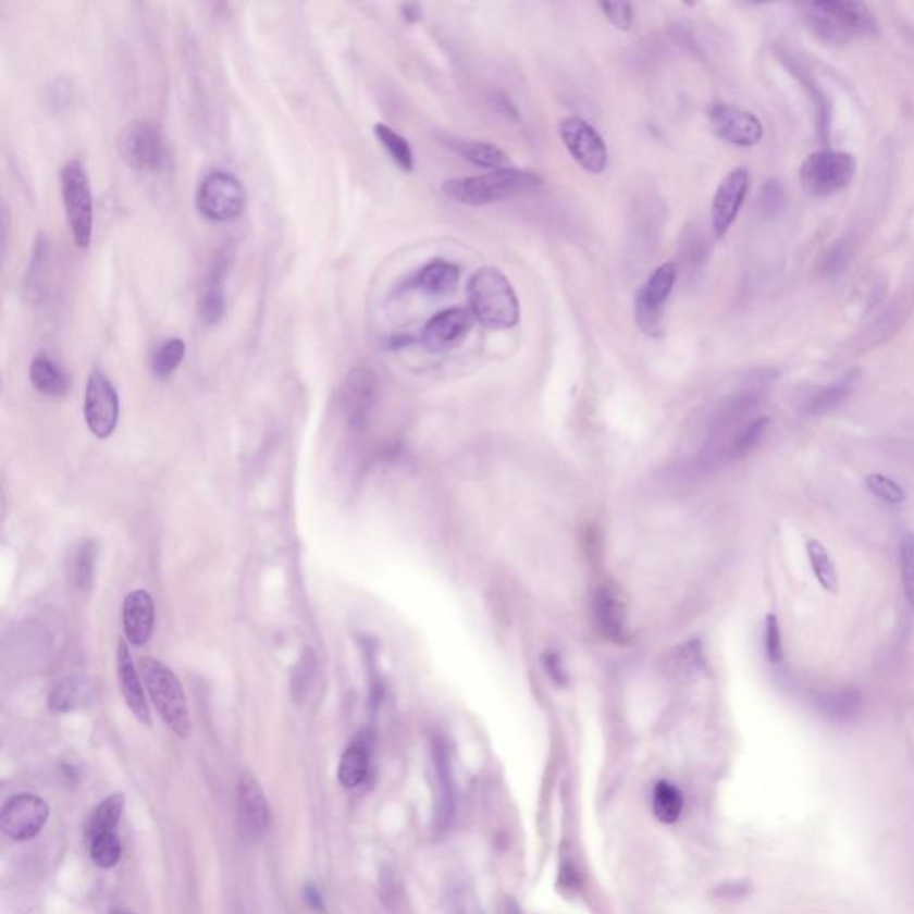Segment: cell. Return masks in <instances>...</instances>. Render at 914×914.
<instances>
[{"instance_id":"ffe728a7","label":"cell","mask_w":914,"mask_h":914,"mask_svg":"<svg viewBox=\"0 0 914 914\" xmlns=\"http://www.w3.org/2000/svg\"><path fill=\"white\" fill-rule=\"evenodd\" d=\"M116 674H119L120 690L125 704L133 711V715L145 726H150V711L145 699L144 685L139 679L129 649L124 640L119 641V656H116Z\"/></svg>"},{"instance_id":"681fc988","label":"cell","mask_w":914,"mask_h":914,"mask_svg":"<svg viewBox=\"0 0 914 914\" xmlns=\"http://www.w3.org/2000/svg\"><path fill=\"white\" fill-rule=\"evenodd\" d=\"M113 914H133V913H129V911L116 910V911H113Z\"/></svg>"},{"instance_id":"cb8c5ba5","label":"cell","mask_w":914,"mask_h":914,"mask_svg":"<svg viewBox=\"0 0 914 914\" xmlns=\"http://www.w3.org/2000/svg\"><path fill=\"white\" fill-rule=\"evenodd\" d=\"M370 754H372V740L367 734L358 736L345 749L339 759V785L345 786L347 790L363 785L370 770Z\"/></svg>"},{"instance_id":"83f0119b","label":"cell","mask_w":914,"mask_h":914,"mask_svg":"<svg viewBox=\"0 0 914 914\" xmlns=\"http://www.w3.org/2000/svg\"><path fill=\"white\" fill-rule=\"evenodd\" d=\"M124 795L116 793L97 805L85 822V840L91 843L99 836L114 832L124 813Z\"/></svg>"},{"instance_id":"7a4b0ae2","label":"cell","mask_w":914,"mask_h":914,"mask_svg":"<svg viewBox=\"0 0 914 914\" xmlns=\"http://www.w3.org/2000/svg\"><path fill=\"white\" fill-rule=\"evenodd\" d=\"M542 183V177L531 170L509 166V169L493 170L490 174L445 181L442 189L445 197L453 202L479 208V206L493 205V202L527 194L536 189Z\"/></svg>"},{"instance_id":"836d02e7","label":"cell","mask_w":914,"mask_h":914,"mask_svg":"<svg viewBox=\"0 0 914 914\" xmlns=\"http://www.w3.org/2000/svg\"><path fill=\"white\" fill-rule=\"evenodd\" d=\"M807 556H810L811 568L816 576V581L820 582V586L825 592L836 595L840 590V581H838V571H836L835 561L830 557L827 548L816 540L807 542Z\"/></svg>"},{"instance_id":"5bb4252c","label":"cell","mask_w":914,"mask_h":914,"mask_svg":"<svg viewBox=\"0 0 914 914\" xmlns=\"http://www.w3.org/2000/svg\"><path fill=\"white\" fill-rule=\"evenodd\" d=\"M233 250L224 247L214 252L206 270L205 281L200 286L199 302H197V311L206 325H217L224 319L225 304H227L225 284L233 267Z\"/></svg>"},{"instance_id":"f6af8a7d","label":"cell","mask_w":914,"mask_h":914,"mask_svg":"<svg viewBox=\"0 0 914 914\" xmlns=\"http://www.w3.org/2000/svg\"><path fill=\"white\" fill-rule=\"evenodd\" d=\"M314 665H317V657L308 651L304 652V656L298 662L297 670L294 674V695L302 696L306 693L311 677L314 674Z\"/></svg>"},{"instance_id":"f1b7e54d","label":"cell","mask_w":914,"mask_h":914,"mask_svg":"<svg viewBox=\"0 0 914 914\" xmlns=\"http://www.w3.org/2000/svg\"><path fill=\"white\" fill-rule=\"evenodd\" d=\"M434 768H436L437 785H440V805H437V818L440 824L450 822L454 813V785L450 774V761H448L447 746L442 741L434 745Z\"/></svg>"},{"instance_id":"74e56055","label":"cell","mask_w":914,"mask_h":914,"mask_svg":"<svg viewBox=\"0 0 914 914\" xmlns=\"http://www.w3.org/2000/svg\"><path fill=\"white\" fill-rule=\"evenodd\" d=\"M86 695L88 693H86V688L83 682L77 681V679H69V681L61 682L52 691V695H50V709L60 711V713L75 709L81 704H85Z\"/></svg>"},{"instance_id":"d6a6232c","label":"cell","mask_w":914,"mask_h":914,"mask_svg":"<svg viewBox=\"0 0 914 914\" xmlns=\"http://www.w3.org/2000/svg\"><path fill=\"white\" fill-rule=\"evenodd\" d=\"M184 356H186V343L183 339H164L152 353L150 370L155 373V378L169 379L181 367Z\"/></svg>"},{"instance_id":"9a60e30c","label":"cell","mask_w":914,"mask_h":914,"mask_svg":"<svg viewBox=\"0 0 914 914\" xmlns=\"http://www.w3.org/2000/svg\"><path fill=\"white\" fill-rule=\"evenodd\" d=\"M711 129L718 138L736 147H754L765 135L761 120L736 106L713 104L707 111Z\"/></svg>"},{"instance_id":"7dc6e473","label":"cell","mask_w":914,"mask_h":914,"mask_svg":"<svg viewBox=\"0 0 914 914\" xmlns=\"http://www.w3.org/2000/svg\"><path fill=\"white\" fill-rule=\"evenodd\" d=\"M304 899L308 902L309 907L314 911V913H325V905H323L322 894H320L319 888L314 885H308L304 888Z\"/></svg>"},{"instance_id":"277c9868","label":"cell","mask_w":914,"mask_h":914,"mask_svg":"<svg viewBox=\"0 0 914 914\" xmlns=\"http://www.w3.org/2000/svg\"><path fill=\"white\" fill-rule=\"evenodd\" d=\"M139 674L164 724L180 738H188L192 734V718L183 685L174 671L158 659L144 657L139 662Z\"/></svg>"},{"instance_id":"ab89813d","label":"cell","mask_w":914,"mask_h":914,"mask_svg":"<svg viewBox=\"0 0 914 914\" xmlns=\"http://www.w3.org/2000/svg\"><path fill=\"white\" fill-rule=\"evenodd\" d=\"M900 571L904 582L905 598L914 607V532L905 534L900 545Z\"/></svg>"},{"instance_id":"f546056e","label":"cell","mask_w":914,"mask_h":914,"mask_svg":"<svg viewBox=\"0 0 914 914\" xmlns=\"http://www.w3.org/2000/svg\"><path fill=\"white\" fill-rule=\"evenodd\" d=\"M373 135L378 138L381 147L388 152L393 163L397 164L404 174H411L415 170V155H412L408 139L398 135L397 131H393L390 125L383 124V122L373 125Z\"/></svg>"},{"instance_id":"ba28073f","label":"cell","mask_w":914,"mask_h":914,"mask_svg":"<svg viewBox=\"0 0 914 914\" xmlns=\"http://www.w3.org/2000/svg\"><path fill=\"white\" fill-rule=\"evenodd\" d=\"M119 155L131 169L156 172L164 164L166 147L160 129L150 122L136 120L125 125L119 138Z\"/></svg>"},{"instance_id":"4fadbf2b","label":"cell","mask_w":914,"mask_h":914,"mask_svg":"<svg viewBox=\"0 0 914 914\" xmlns=\"http://www.w3.org/2000/svg\"><path fill=\"white\" fill-rule=\"evenodd\" d=\"M378 398L379 379L372 368H353L342 386V408L348 425L354 429L365 428Z\"/></svg>"},{"instance_id":"f35d334b","label":"cell","mask_w":914,"mask_h":914,"mask_svg":"<svg viewBox=\"0 0 914 914\" xmlns=\"http://www.w3.org/2000/svg\"><path fill=\"white\" fill-rule=\"evenodd\" d=\"M852 254H854L852 239L843 238L836 242L824 258V267H822L824 274L829 275V277L840 275L849 267Z\"/></svg>"},{"instance_id":"1f68e13d","label":"cell","mask_w":914,"mask_h":914,"mask_svg":"<svg viewBox=\"0 0 914 914\" xmlns=\"http://www.w3.org/2000/svg\"><path fill=\"white\" fill-rule=\"evenodd\" d=\"M682 807H684V796L681 790L668 780H659L652 796V810L657 820L663 824H676L681 818Z\"/></svg>"},{"instance_id":"4dcf8cb0","label":"cell","mask_w":914,"mask_h":914,"mask_svg":"<svg viewBox=\"0 0 914 914\" xmlns=\"http://www.w3.org/2000/svg\"><path fill=\"white\" fill-rule=\"evenodd\" d=\"M860 706L861 696L855 690L825 691L816 696V707L832 720L845 721L854 718Z\"/></svg>"},{"instance_id":"30bf717a","label":"cell","mask_w":914,"mask_h":914,"mask_svg":"<svg viewBox=\"0 0 914 914\" xmlns=\"http://www.w3.org/2000/svg\"><path fill=\"white\" fill-rule=\"evenodd\" d=\"M83 412L88 428L99 440L110 437L119 425V393L100 370H95L88 378Z\"/></svg>"},{"instance_id":"2e32d148","label":"cell","mask_w":914,"mask_h":914,"mask_svg":"<svg viewBox=\"0 0 914 914\" xmlns=\"http://www.w3.org/2000/svg\"><path fill=\"white\" fill-rule=\"evenodd\" d=\"M749 186H751L749 170L740 166L729 172L716 189L713 208H711V225H713L716 239L726 238L729 228L734 224L749 194Z\"/></svg>"},{"instance_id":"d4e9b609","label":"cell","mask_w":914,"mask_h":914,"mask_svg":"<svg viewBox=\"0 0 914 914\" xmlns=\"http://www.w3.org/2000/svg\"><path fill=\"white\" fill-rule=\"evenodd\" d=\"M448 149H453L462 160L487 170L509 169V156L497 145L478 139L448 138Z\"/></svg>"},{"instance_id":"7402d4cb","label":"cell","mask_w":914,"mask_h":914,"mask_svg":"<svg viewBox=\"0 0 914 914\" xmlns=\"http://www.w3.org/2000/svg\"><path fill=\"white\" fill-rule=\"evenodd\" d=\"M459 281H461V272L456 264L443 261V259H434L418 270L406 286L425 295H433V297H445L456 292Z\"/></svg>"},{"instance_id":"8fae6325","label":"cell","mask_w":914,"mask_h":914,"mask_svg":"<svg viewBox=\"0 0 914 914\" xmlns=\"http://www.w3.org/2000/svg\"><path fill=\"white\" fill-rule=\"evenodd\" d=\"M559 136L571 158L581 164L588 174L601 175L607 166L606 141L593 125L579 116H570L559 124Z\"/></svg>"},{"instance_id":"ac0fdd59","label":"cell","mask_w":914,"mask_h":914,"mask_svg":"<svg viewBox=\"0 0 914 914\" xmlns=\"http://www.w3.org/2000/svg\"><path fill=\"white\" fill-rule=\"evenodd\" d=\"M236 799H238V815L244 829L252 838H259L264 830L269 829L270 810L258 779L250 771H244L239 777Z\"/></svg>"},{"instance_id":"5b68a950","label":"cell","mask_w":914,"mask_h":914,"mask_svg":"<svg viewBox=\"0 0 914 914\" xmlns=\"http://www.w3.org/2000/svg\"><path fill=\"white\" fill-rule=\"evenodd\" d=\"M61 197L75 245L88 249L94 239V194L85 164L72 160L61 170Z\"/></svg>"},{"instance_id":"d590c367","label":"cell","mask_w":914,"mask_h":914,"mask_svg":"<svg viewBox=\"0 0 914 914\" xmlns=\"http://www.w3.org/2000/svg\"><path fill=\"white\" fill-rule=\"evenodd\" d=\"M766 428H768V418H752L751 422L746 423L745 428L736 434L731 445L727 448L726 461H736V459H741L746 454H751L765 436Z\"/></svg>"},{"instance_id":"484cf974","label":"cell","mask_w":914,"mask_h":914,"mask_svg":"<svg viewBox=\"0 0 914 914\" xmlns=\"http://www.w3.org/2000/svg\"><path fill=\"white\" fill-rule=\"evenodd\" d=\"M30 383L49 397H63L70 388L69 375L46 353L36 354L30 363Z\"/></svg>"},{"instance_id":"8d00e7d4","label":"cell","mask_w":914,"mask_h":914,"mask_svg":"<svg viewBox=\"0 0 914 914\" xmlns=\"http://www.w3.org/2000/svg\"><path fill=\"white\" fill-rule=\"evenodd\" d=\"M91 860L99 868L110 869L119 865L120 857H122V843L116 832H108V835L95 838L90 843Z\"/></svg>"},{"instance_id":"603a6c76","label":"cell","mask_w":914,"mask_h":914,"mask_svg":"<svg viewBox=\"0 0 914 914\" xmlns=\"http://www.w3.org/2000/svg\"><path fill=\"white\" fill-rule=\"evenodd\" d=\"M911 302L913 297L911 295H900L894 298L893 302L872 322L866 325L865 331L860 334V343L857 347H874L879 343L888 342L902 325L911 313Z\"/></svg>"},{"instance_id":"bcb514c9","label":"cell","mask_w":914,"mask_h":914,"mask_svg":"<svg viewBox=\"0 0 914 914\" xmlns=\"http://www.w3.org/2000/svg\"><path fill=\"white\" fill-rule=\"evenodd\" d=\"M542 663L552 682H556L557 685L567 684V670L563 666L561 657L557 656L556 652H545L542 657Z\"/></svg>"},{"instance_id":"e575fe53","label":"cell","mask_w":914,"mask_h":914,"mask_svg":"<svg viewBox=\"0 0 914 914\" xmlns=\"http://www.w3.org/2000/svg\"><path fill=\"white\" fill-rule=\"evenodd\" d=\"M95 551H97L95 543L86 540L75 547L74 556L70 559V582L77 590H90L91 581H94Z\"/></svg>"},{"instance_id":"c3c4849f","label":"cell","mask_w":914,"mask_h":914,"mask_svg":"<svg viewBox=\"0 0 914 914\" xmlns=\"http://www.w3.org/2000/svg\"><path fill=\"white\" fill-rule=\"evenodd\" d=\"M403 16L404 21L408 22V24H417V22L422 21V5L417 4V2H409V4H403Z\"/></svg>"},{"instance_id":"60d3db41","label":"cell","mask_w":914,"mask_h":914,"mask_svg":"<svg viewBox=\"0 0 914 914\" xmlns=\"http://www.w3.org/2000/svg\"><path fill=\"white\" fill-rule=\"evenodd\" d=\"M866 486H868L869 492L874 493L875 497L885 501V503L902 504L905 501L904 487L899 486L893 479L880 475V473L868 475Z\"/></svg>"},{"instance_id":"8992f818","label":"cell","mask_w":914,"mask_h":914,"mask_svg":"<svg viewBox=\"0 0 914 914\" xmlns=\"http://www.w3.org/2000/svg\"><path fill=\"white\" fill-rule=\"evenodd\" d=\"M247 194L244 184L225 170H213L200 181L195 205L199 213L211 222H231L244 213Z\"/></svg>"},{"instance_id":"52a82bcc","label":"cell","mask_w":914,"mask_h":914,"mask_svg":"<svg viewBox=\"0 0 914 914\" xmlns=\"http://www.w3.org/2000/svg\"><path fill=\"white\" fill-rule=\"evenodd\" d=\"M855 169L857 163L849 152L818 150L802 164L800 181L807 194L824 199L845 189L854 180Z\"/></svg>"},{"instance_id":"b9f144b4","label":"cell","mask_w":914,"mask_h":914,"mask_svg":"<svg viewBox=\"0 0 914 914\" xmlns=\"http://www.w3.org/2000/svg\"><path fill=\"white\" fill-rule=\"evenodd\" d=\"M759 211L766 217H776L786 205L785 186L777 180H768L759 192Z\"/></svg>"},{"instance_id":"ee69618b","label":"cell","mask_w":914,"mask_h":914,"mask_svg":"<svg viewBox=\"0 0 914 914\" xmlns=\"http://www.w3.org/2000/svg\"><path fill=\"white\" fill-rule=\"evenodd\" d=\"M765 649L766 657L771 665H780L785 659V652H782V640H780L779 623H777L776 615H768L765 627Z\"/></svg>"},{"instance_id":"6da1fadb","label":"cell","mask_w":914,"mask_h":914,"mask_svg":"<svg viewBox=\"0 0 914 914\" xmlns=\"http://www.w3.org/2000/svg\"><path fill=\"white\" fill-rule=\"evenodd\" d=\"M468 304L473 319L487 329H511L520 322V302L511 281L495 269L482 267L468 281Z\"/></svg>"},{"instance_id":"4316f807","label":"cell","mask_w":914,"mask_h":914,"mask_svg":"<svg viewBox=\"0 0 914 914\" xmlns=\"http://www.w3.org/2000/svg\"><path fill=\"white\" fill-rule=\"evenodd\" d=\"M855 383H857V372L852 370V372L845 373L840 381H836L835 384H830V386H825V388L813 393L807 398V403H805L804 411L811 415V417H822V415L835 411L838 406L845 403L847 398L852 395Z\"/></svg>"},{"instance_id":"e0dca14e","label":"cell","mask_w":914,"mask_h":914,"mask_svg":"<svg viewBox=\"0 0 914 914\" xmlns=\"http://www.w3.org/2000/svg\"><path fill=\"white\" fill-rule=\"evenodd\" d=\"M473 314L470 309L448 308L434 314L423 328V347L431 353H443L461 342L473 325Z\"/></svg>"},{"instance_id":"3957f363","label":"cell","mask_w":914,"mask_h":914,"mask_svg":"<svg viewBox=\"0 0 914 914\" xmlns=\"http://www.w3.org/2000/svg\"><path fill=\"white\" fill-rule=\"evenodd\" d=\"M804 8L811 29L829 44H847L855 36L875 35L879 29L874 13L861 2L822 0Z\"/></svg>"},{"instance_id":"7bdbcfd3","label":"cell","mask_w":914,"mask_h":914,"mask_svg":"<svg viewBox=\"0 0 914 914\" xmlns=\"http://www.w3.org/2000/svg\"><path fill=\"white\" fill-rule=\"evenodd\" d=\"M598 8H601L602 13L606 15V18H609V22H612L617 29H631L632 22H634V10H632V4H629V2H601Z\"/></svg>"},{"instance_id":"d6986e66","label":"cell","mask_w":914,"mask_h":914,"mask_svg":"<svg viewBox=\"0 0 914 914\" xmlns=\"http://www.w3.org/2000/svg\"><path fill=\"white\" fill-rule=\"evenodd\" d=\"M122 618L127 641L135 646L147 645L155 632L156 621L155 602L149 592L135 590L125 596Z\"/></svg>"},{"instance_id":"44dd1931","label":"cell","mask_w":914,"mask_h":914,"mask_svg":"<svg viewBox=\"0 0 914 914\" xmlns=\"http://www.w3.org/2000/svg\"><path fill=\"white\" fill-rule=\"evenodd\" d=\"M592 617L593 623H595L602 637L617 641V643L626 641V613H623V607H621L617 596L613 595L609 588H595L592 595Z\"/></svg>"},{"instance_id":"7c38bea8","label":"cell","mask_w":914,"mask_h":914,"mask_svg":"<svg viewBox=\"0 0 914 914\" xmlns=\"http://www.w3.org/2000/svg\"><path fill=\"white\" fill-rule=\"evenodd\" d=\"M49 815V804L46 800L30 793H22L5 802L0 825L11 840L27 841L40 835Z\"/></svg>"},{"instance_id":"9c48e42d","label":"cell","mask_w":914,"mask_h":914,"mask_svg":"<svg viewBox=\"0 0 914 914\" xmlns=\"http://www.w3.org/2000/svg\"><path fill=\"white\" fill-rule=\"evenodd\" d=\"M676 263H663L646 279L637 297V322L649 336L663 334V308L676 286Z\"/></svg>"}]
</instances>
